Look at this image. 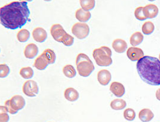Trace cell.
I'll return each instance as SVG.
<instances>
[{
  "label": "cell",
  "instance_id": "obj_12",
  "mask_svg": "<svg viewBox=\"0 0 160 122\" xmlns=\"http://www.w3.org/2000/svg\"><path fill=\"white\" fill-rule=\"evenodd\" d=\"M32 35L34 40L38 43H43L47 38L46 30L42 27L35 28Z\"/></svg>",
  "mask_w": 160,
  "mask_h": 122
},
{
  "label": "cell",
  "instance_id": "obj_4",
  "mask_svg": "<svg viewBox=\"0 0 160 122\" xmlns=\"http://www.w3.org/2000/svg\"><path fill=\"white\" fill-rule=\"evenodd\" d=\"M112 52L110 48L106 46H103L92 52V57L96 63L99 66H108L112 63L111 58Z\"/></svg>",
  "mask_w": 160,
  "mask_h": 122
},
{
  "label": "cell",
  "instance_id": "obj_26",
  "mask_svg": "<svg viewBox=\"0 0 160 122\" xmlns=\"http://www.w3.org/2000/svg\"><path fill=\"white\" fill-rule=\"evenodd\" d=\"M80 3L82 9L87 12H89V10H92L94 7L96 2L94 0H81Z\"/></svg>",
  "mask_w": 160,
  "mask_h": 122
},
{
  "label": "cell",
  "instance_id": "obj_9",
  "mask_svg": "<svg viewBox=\"0 0 160 122\" xmlns=\"http://www.w3.org/2000/svg\"><path fill=\"white\" fill-rule=\"evenodd\" d=\"M22 91L26 96L28 97H35L39 92L37 83L34 80L26 81L22 87Z\"/></svg>",
  "mask_w": 160,
  "mask_h": 122
},
{
  "label": "cell",
  "instance_id": "obj_19",
  "mask_svg": "<svg viewBox=\"0 0 160 122\" xmlns=\"http://www.w3.org/2000/svg\"><path fill=\"white\" fill-rule=\"evenodd\" d=\"M75 16L77 20H78L79 21L86 22L89 20L92 15L90 12H87L82 8H79L76 10Z\"/></svg>",
  "mask_w": 160,
  "mask_h": 122
},
{
  "label": "cell",
  "instance_id": "obj_8",
  "mask_svg": "<svg viewBox=\"0 0 160 122\" xmlns=\"http://www.w3.org/2000/svg\"><path fill=\"white\" fill-rule=\"evenodd\" d=\"M72 32L77 39H83L89 34V26L86 23L77 22L72 26Z\"/></svg>",
  "mask_w": 160,
  "mask_h": 122
},
{
  "label": "cell",
  "instance_id": "obj_16",
  "mask_svg": "<svg viewBox=\"0 0 160 122\" xmlns=\"http://www.w3.org/2000/svg\"><path fill=\"white\" fill-rule=\"evenodd\" d=\"M112 46L117 53H123L126 50L128 45L125 40L121 39H117L113 41Z\"/></svg>",
  "mask_w": 160,
  "mask_h": 122
},
{
  "label": "cell",
  "instance_id": "obj_21",
  "mask_svg": "<svg viewBox=\"0 0 160 122\" xmlns=\"http://www.w3.org/2000/svg\"><path fill=\"white\" fill-rule=\"evenodd\" d=\"M127 106L126 101L123 99L118 98L111 101L110 106L114 110H121L124 109Z\"/></svg>",
  "mask_w": 160,
  "mask_h": 122
},
{
  "label": "cell",
  "instance_id": "obj_5",
  "mask_svg": "<svg viewBox=\"0 0 160 122\" xmlns=\"http://www.w3.org/2000/svg\"><path fill=\"white\" fill-rule=\"evenodd\" d=\"M50 32L54 40L62 43L65 45L70 46L74 43V38L64 30L60 24L53 25L50 28Z\"/></svg>",
  "mask_w": 160,
  "mask_h": 122
},
{
  "label": "cell",
  "instance_id": "obj_6",
  "mask_svg": "<svg viewBox=\"0 0 160 122\" xmlns=\"http://www.w3.org/2000/svg\"><path fill=\"white\" fill-rule=\"evenodd\" d=\"M56 61V54L53 50L46 49L34 61V66L39 70H43L48 64H53Z\"/></svg>",
  "mask_w": 160,
  "mask_h": 122
},
{
  "label": "cell",
  "instance_id": "obj_28",
  "mask_svg": "<svg viewBox=\"0 0 160 122\" xmlns=\"http://www.w3.org/2000/svg\"><path fill=\"white\" fill-rule=\"evenodd\" d=\"M1 114H0V122H8L9 120V116L8 114V110L5 106H1Z\"/></svg>",
  "mask_w": 160,
  "mask_h": 122
},
{
  "label": "cell",
  "instance_id": "obj_24",
  "mask_svg": "<svg viewBox=\"0 0 160 122\" xmlns=\"http://www.w3.org/2000/svg\"><path fill=\"white\" fill-rule=\"evenodd\" d=\"M19 74L24 79H30L34 75V71L31 67H22L19 71Z\"/></svg>",
  "mask_w": 160,
  "mask_h": 122
},
{
  "label": "cell",
  "instance_id": "obj_25",
  "mask_svg": "<svg viewBox=\"0 0 160 122\" xmlns=\"http://www.w3.org/2000/svg\"><path fill=\"white\" fill-rule=\"evenodd\" d=\"M154 28V24L152 21H146L142 26V32L145 35H149L153 32Z\"/></svg>",
  "mask_w": 160,
  "mask_h": 122
},
{
  "label": "cell",
  "instance_id": "obj_14",
  "mask_svg": "<svg viewBox=\"0 0 160 122\" xmlns=\"http://www.w3.org/2000/svg\"><path fill=\"white\" fill-rule=\"evenodd\" d=\"M110 91L118 97H121L125 93V88L122 83L118 82H112L110 87Z\"/></svg>",
  "mask_w": 160,
  "mask_h": 122
},
{
  "label": "cell",
  "instance_id": "obj_2",
  "mask_svg": "<svg viewBox=\"0 0 160 122\" xmlns=\"http://www.w3.org/2000/svg\"><path fill=\"white\" fill-rule=\"evenodd\" d=\"M139 76L145 82L151 86L160 85V61L159 59L144 56L136 64Z\"/></svg>",
  "mask_w": 160,
  "mask_h": 122
},
{
  "label": "cell",
  "instance_id": "obj_22",
  "mask_svg": "<svg viewBox=\"0 0 160 122\" xmlns=\"http://www.w3.org/2000/svg\"><path fill=\"white\" fill-rule=\"evenodd\" d=\"M62 72L65 76L68 78H73L76 75V71L71 64H67L62 68Z\"/></svg>",
  "mask_w": 160,
  "mask_h": 122
},
{
  "label": "cell",
  "instance_id": "obj_13",
  "mask_svg": "<svg viewBox=\"0 0 160 122\" xmlns=\"http://www.w3.org/2000/svg\"><path fill=\"white\" fill-rule=\"evenodd\" d=\"M143 12L146 18H154L158 14V8L154 4H148L144 7Z\"/></svg>",
  "mask_w": 160,
  "mask_h": 122
},
{
  "label": "cell",
  "instance_id": "obj_17",
  "mask_svg": "<svg viewBox=\"0 0 160 122\" xmlns=\"http://www.w3.org/2000/svg\"><path fill=\"white\" fill-rule=\"evenodd\" d=\"M154 118V114L149 109H143L140 111L139 118L142 122H149Z\"/></svg>",
  "mask_w": 160,
  "mask_h": 122
},
{
  "label": "cell",
  "instance_id": "obj_20",
  "mask_svg": "<svg viewBox=\"0 0 160 122\" xmlns=\"http://www.w3.org/2000/svg\"><path fill=\"white\" fill-rule=\"evenodd\" d=\"M144 40V36L140 32H135L131 35L130 37V44L131 45L135 47L136 46L139 45Z\"/></svg>",
  "mask_w": 160,
  "mask_h": 122
},
{
  "label": "cell",
  "instance_id": "obj_10",
  "mask_svg": "<svg viewBox=\"0 0 160 122\" xmlns=\"http://www.w3.org/2000/svg\"><path fill=\"white\" fill-rule=\"evenodd\" d=\"M142 50L137 47H130L127 50V55L131 61H138L144 57Z\"/></svg>",
  "mask_w": 160,
  "mask_h": 122
},
{
  "label": "cell",
  "instance_id": "obj_11",
  "mask_svg": "<svg viewBox=\"0 0 160 122\" xmlns=\"http://www.w3.org/2000/svg\"><path fill=\"white\" fill-rule=\"evenodd\" d=\"M97 79L99 83L102 86H107L111 81V74L110 72L105 69L99 71L97 73Z\"/></svg>",
  "mask_w": 160,
  "mask_h": 122
},
{
  "label": "cell",
  "instance_id": "obj_1",
  "mask_svg": "<svg viewBox=\"0 0 160 122\" xmlns=\"http://www.w3.org/2000/svg\"><path fill=\"white\" fill-rule=\"evenodd\" d=\"M30 14L26 1H12L0 9V21L10 30L21 28L26 23Z\"/></svg>",
  "mask_w": 160,
  "mask_h": 122
},
{
  "label": "cell",
  "instance_id": "obj_18",
  "mask_svg": "<svg viewBox=\"0 0 160 122\" xmlns=\"http://www.w3.org/2000/svg\"><path fill=\"white\" fill-rule=\"evenodd\" d=\"M64 97L68 101L73 102L77 100L79 98V93L73 88H68L64 91Z\"/></svg>",
  "mask_w": 160,
  "mask_h": 122
},
{
  "label": "cell",
  "instance_id": "obj_32",
  "mask_svg": "<svg viewBox=\"0 0 160 122\" xmlns=\"http://www.w3.org/2000/svg\"><path fill=\"white\" fill-rule=\"evenodd\" d=\"M159 60H160V55H159Z\"/></svg>",
  "mask_w": 160,
  "mask_h": 122
},
{
  "label": "cell",
  "instance_id": "obj_15",
  "mask_svg": "<svg viewBox=\"0 0 160 122\" xmlns=\"http://www.w3.org/2000/svg\"><path fill=\"white\" fill-rule=\"evenodd\" d=\"M38 53V48L34 43L28 44L24 49V55L26 58L32 59L36 57Z\"/></svg>",
  "mask_w": 160,
  "mask_h": 122
},
{
  "label": "cell",
  "instance_id": "obj_3",
  "mask_svg": "<svg viewBox=\"0 0 160 122\" xmlns=\"http://www.w3.org/2000/svg\"><path fill=\"white\" fill-rule=\"evenodd\" d=\"M77 71L80 76L88 77L94 70V66L88 55L80 53L76 59Z\"/></svg>",
  "mask_w": 160,
  "mask_h": 122
},
{
  "label": "cell",
  "instance_id": "obj_7",
  "mask_svg": "<svg viewBox=\"0 0 160 122\" xmlns=\"http://www.w3.org/2000/svg\"><path fill=\"white\" fill-rule=\"evenodd\" d=\"M25 104L24 98L20 95H15L5 102V106L6 107L8 111L11 114H17L19 110L24 107Z\"/></svg>",
  "mask_w": 160,
  "mask_h": 122
},
{
  "label": "cell",
  "instance_id": "obj_27",
  "mask_svg": "<svg viewBox=\"0 0 160 122\" xmlns=\"http://www.w3.org/2000/svg\"><path fill=\"white\" fill-rule=\"evenodd\" d=\"M123 116L124 118L127 120L132 121L135 118V111L131 108H128L124 111Z\"/></svg>",
  "mask_w": 160,
  "mask_h": 122
},
{
  "label": "cell",
  "instance_id": "obj_29",
  "mask_svg": "<svg viewBox=\"0 0 160 122\" xmlns=\"http://www.w3.org/2000/svg\"><path fill=\"white\" fill-rule=\"evenodd\" d=\"M143 9L144 7L140 6L137 7L135 10V16L136 18L139 21H144L147 19L143 12Z\"/></svg>",
  "mask_w": 160,
  "mask_h": 122
},
{
  "label": "cell",
  "instance_id": "obj_30",
  "mask_svg": "<svg viewBox=\"0 0 160 122\" xmlns=\"http://www.w3.org/2000/svg\"><path fill=\"white\" fill-rule=\"evenodd\" d=\"M10 73L9 67L5 64H0V77L4 78Z\"/></svg>",
  "mask_w": 160,
  "mask_h": 122
},
{
  "label": "cell",
  "instance_id": "obj_23",
  "mask_svg": "<svg viewBox=\"0 0 160 122\" xmlns=\"http://www.w3.org/2000/svg\"><path fill=\"white\" fill-rule=\"evenodd\" d=\"M30 36V32L26 29H22L17 34V38L19 42H26Z\"/></svg>",
  "mask_w": 160,
  "mask_h": 122
},
{
  "label": "cell",
  "instance_id": "obj_31",
  "mask_svg": "<svg viewBox=\"0 0 160 122\" xmlns=\"http://www.w3.org/2000/svg\"><path fill=\"white\" fill-rule=\"evenodd\" d=\"M156 97L157 98V100L160 101V88L158 89L156 93Z\"/></svg>",
  "mask_w": 160,
  "mask_h": 122
}]
</instances>
